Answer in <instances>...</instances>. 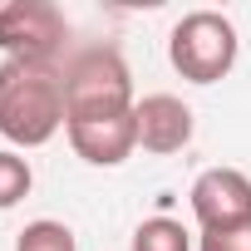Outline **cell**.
Instances as JSON below:
<instances>
[{"label":"cell","instance_id":"cell-1","mask_svg":"<svg viewBox=\"0 0 251 251\" xmlns=\"http://www.w3.org/2000/svg\"><path fill=\"white\" fill-rule=\"evenodd\" d=\"M64 123V64H0V138H10L15 148H45Z\"/></svg>","mask_w":251,"mask_h":251},{"label":"cell","instance_id":"cell-2","mask_svg":"<svg viewBox=\"0 0 251 251\" xmlns=\"http://www.w3.org/2000/svg\"><path fill=\"white\" fill-rule=\"evenodd\" d=\"M133 74L113 45H89L64 59V108L74 118H113L133 113Z\"/></svg>","mask_w":251,"mask_h":251},{"label":"cell","instance_id":"cell-3","mask_svg":"<svg viewBox=\"0 0 251 251\" xmlns=\"http://www.w3.org/2000/svg\"><path fill=\"white\" fill-rule=\"evenodd\" d=\"M236 25L222 10H187L168 35V59L187 84H217L236 64Z\"/></svg>","mask_w":251,"mask_h":251},{"label":"cell","instance_id":"cell-4","mask_svg":"<svg viewBox=\"0 0 251 251\" xmlns=\"http://www.w3.org/2000/svg\"><path fill=\"white\" fill-rule=\"evenodd\" d=\"M64 40H69V20L50 0H5L0 5V50H5V59L59 64Z\"/></svg>","mask_w":251,"mask_h":251},{"label":"cell","instance_id":"cell-5","mask_svg":"<svg viewBox=\"0 0 251 251\" xmlns=\"http://www.w3.org/2000/svg\"><path fill=\"white\" fill-rule=\"evenodd\" d=\"M192 217L202 222V231H222V226H241L251 222V177L236 168H207L192 182Z\"/></svg>","mask_w":251,"mask_h":251},{"label":"cell","instance_id":"cell-6","mask_svg":"<svg viewBox=\"0 0 251 251\" xmlns=\"http://www.w3.org/2000/svg\"><path fill=\"white\" fill-rule=\"evenodd\" d=\"M69 148L89 163V168H118L128 163L138 148V123L133 113H113V118H74L64 123Z\"/></svg>","mask_w":251,"mask_h":251},{"label":"cell","instance_id":"cell-7","mask_svg":"<svg viewBox=\"0 0 251 251\" xmlns=\"http://www.w3.org/2000/svg\"><path fill=\"white\" fill-rule=\"evenodd\" d=\"M133 123H138V148L168 158L182 153L192 143V108L177 94H148L133 103Z\"/></svg>","mask_w":251,"mask_h":251},{"label":"cell","instance_id":"cell-8","mask_svg":"<svg viewBox=\"0 0 251 251\" xmlns=\"http://www.w3.org/2000/svg\"><path fill=\"white\" fill-rule=\"evenodd\" d=\"M128 251H192V236H187V226L173 222V217H148V222L133 231Z\"/></svg>","mask_w":251,"mask_h":251},{"label":"cell","instance_id":"cell-9","mask_svg":"<svg viewBox=\"0 0 251 251\" xmlns=\"http://www.w3.org/2000/svg\"><path fill=\"white\" fill-rule=\"evenodd\" d=\"M15 251H79V246H74V231H69L64 222L40 217V222H30V226L20 231Z\"/></svg>","mask_w":251,"mask_h":251},{"label":"cell","instance_id":"cell-10","mask_svg":"<svg viewBox=\"0 0 251 251\" xmlns=\"http://www.w3.org/2000/svg\"><path fill=\"white\" fill-rule=\"evenodd\" d=\"M35 187V173L20 153H0V212H10L20 197H30Z\"/></svg>","mask_w":251,"mask_h":251},{"label":"cell","instance_id":"cell-11","mask_svg":"<svg viewBox=\"0 0 251 251\" xmlns=\"http://www.w3.org/2000/svg\"><path fill=\"white\" fill-rule=\"evenodd\" d=\"M197 251H251V222H241V226H222V231H202Z\"/></svg>","mask_w":251,"mask_h":251}]
</instances>
